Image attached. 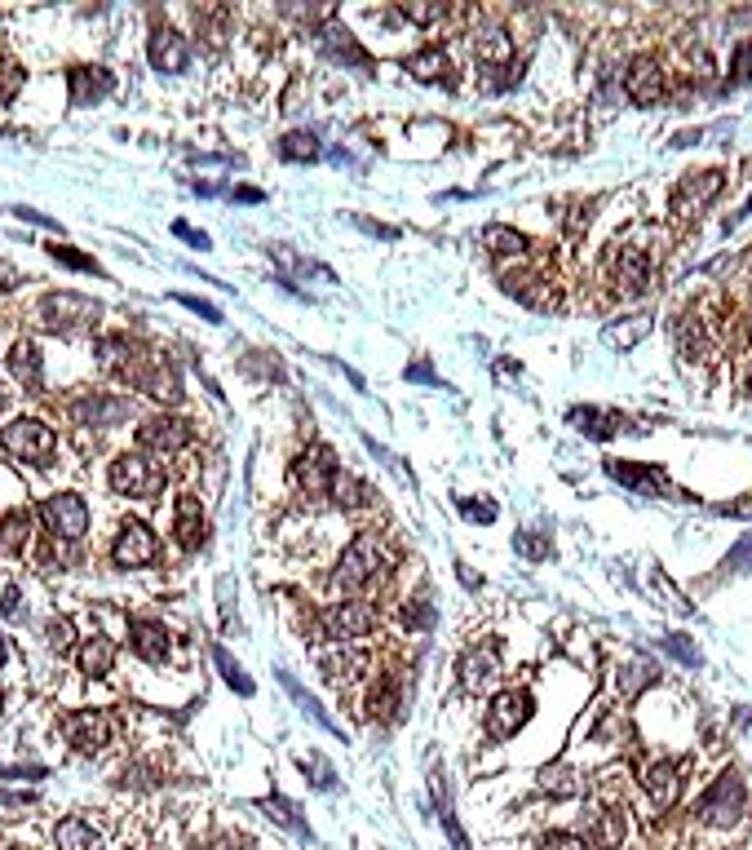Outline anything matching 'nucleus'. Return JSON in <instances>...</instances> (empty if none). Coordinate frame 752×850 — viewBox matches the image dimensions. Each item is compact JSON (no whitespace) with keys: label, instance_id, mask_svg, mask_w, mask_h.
Masks as SVG:
<instances>
[{"label":"nucleus","instance_id":"1","mask_svg":"<svg viewBox=\"0 0 752 850\" xmlns=\"http://www.w3.org/2000/svg\"><path fill=\"white\" fill-rule=\"evenodd\" d=\"M106 478H111V487H115L120 496H138V500L160 496L164 483H169L164 465H160V461H146L142 452H124V456H115Z\"/></svg>","mask_w":752,"mask_h":850},{"label":"nucleus","instance_id":"2","mask_svg":"<svg viewBox=\"0 0 752 850\" xmlns=\"http://www.w3.org/2000/svg\"><path fill=\"white\" fill-rule=\"evenodd\" d=\"M0 447H4L9 456L27 461V465H49L53 452H58V434L44 422H35V417H18L13 425H4Z\"/></svg>","mask_w":752,"mask_h":850},{"label":"nucleus","instance_id":"3","mask_svg":"<svg viewBox=\"0 0 752 850\" xmlns=\"http://www.w3.org/2000/svg\"><path fill=\"white\" fill-rule=\"evenodd\" d=\"M40 320L53 333H84L102 320V306L80 293H49V297H40Z\"/></svg>","mask_w":752,"mask_h":850},{"label":"nucleus","instance_id":"4","mask_svg":"<svg viewBox=\"0 0 752 850\" xmlns=\"http://www.w3.org/2000/svg\"><path fill=\"white\" fill-rule=\"evenodd\" d=\"M744 807H749L744 780H740L735 771H722V776H718V785L704 793L700 816H704V824H713V829H731V824H740Z\"/></svg>","mask_w":752,"mask_h":850},{"label":"nucleus","instance_id":"5","mask_svg":"<svg viewBox=\"0 0 752 850\" xmlns=\"http://www.w3.org/2000/svg\"><path fill=\"white\" fill-rule=\"evenodd\" d=\"M288 478H293V487H297V492H306V496H328V492H333V483H337V452H333V447H324V443L306 447V452L293 461Z\"/></svg>","mask_w":752,"mask_h":850},{"label":"nucleus","instance_id":"6","mask_svg":"<svg viewBox=\"0 0 752 850\" xmlns=\"http://www.w3.org/2000/svg\"><path fill=\"white\" fill-rule=\"evenodd\" d=\"M376 576H380V540H376V532H359L346 545L342 563H337V585L359 589V585H368Z\"/></svg>","mask_w":752,"mask_h":850},{"label":"nucleus","instance_id":"7","mask_svg":"<svg viewBox=\"0 0 752 850\" xmlns=\"http://www.w3.org/2000/svg\"><path fill=\"white\" fill-rule=\"evenodd\" d=\"M40 518H44V527L53 532V540H80V536L89 532V505H84V496H75V492L49 496V500L40 505Z\"/></svg>","mask_w":752,"mask_h":850},{"label":"nucleus","instance_id":"8","mask_svg":"<svg viewBox=\"0 0 752 850\" xmlns=\"http://www.w3.org/2000/svg\"><path fill=\"white\" fill-rule=\"evenodd\" d=\"M62 731H67V745L75 753H102L111 745V714L102 709H80V714H67L62 718Z\"/></svg>","mask_w":752,"mask_h":850},{"label":"nucleus","instance_id":"9","mask_svg":"<svg viewBox=\"0 0 752 850\" xmlns=\"http://www.w3.org/2000/svg\"><path fill=\"white\" fill-rule=\"evenodd\" d=\"M324 629H328V638H337V642L368 638L376 629V611L368 603H333V607L324 611Z\"/></svg>","mask_w":752,"mask_h":850},{"label":"nucleus","instance_id":"10","mask_svg":"<svg viewBox=\"0 0 752 850\" xmlns=\"http://www.w3.org/2000/svg\"><path fill=\"white\" fill-rule=\"evenodd\" d=\"M155 554H160V540L146 523H124L115 545H111L115 567H146V563H155Z\"/></svg>","mask_w":752,"mask_h":850},{"label":"nucleus","instance_id":"11","mask_svg":"<svg viewBox=\"0 0 752 850\" xmlns=\"http://www.w3.org/2000/svg\"><path fill=\"white\" fill-rule=\"evenodd\" d=\"M624 93L638 102V107H651L664 98V67L656 53H642L629 62V75H624Z\"/></svg>","mask_w":752,"mask_h":850},{"label":"nucleus","instance_id":"12","mask_svg":"<svg viewBox=\"0 0 752 850\" xmlns=\"http://www.w3.org/2000/svg\"><path fill=\"white\" fill-rule=\"evenodd\" d=\"M527 718H531V696L527 691H500L487 709V731L496 740H509V736H518V727Z\"/></svg>","mask_w":752,"mask_h":850},{"label":"nucleus","instance_id":"13","mask_svg":"<svg viewBox=\"0 0 752 850\" xmlns=\"http://www.w3.org/2000/svg\"><path fill=\"white\" fill-rule=\"evenodd\" d=\"M722 182H726V173H722V169H704V173L682 178V182H678V191H673V213H678V217H691L695 209H704V204L722 191Z\"/></svg>","mask_w":752,"mask_h":850},{"label":"nucleus","instance_id":"14","mask_svg":"<svg viewBox=\"0 0 752 850\" xmlns=\"http://www.w3.org/2000/svg\"><path fill=\"white\" fill-rule=\"evenodd\" d=\"M611 469V478L616 483H624V487H633L638 496H682L673 483H669V474L664 469H656V465H633V461H611L607 465Z\"/></svg>","mask_w":752,"mask_h":850},{"label":"nucleus","instance_id":"15","mask_svg":"<svg viewBox=\"0 0 752 850\" xmlns=\"http://www.w3.org/2000/svg\"><path fill=\"white\" fill-rule=\"evenodd\" d=\"M191 443V425L177 417H151L138 425V447L142 452H182Z\"/></svg>","mask_w":752,"mask_h":850},{"label":"nucleus","instance_id":"16","mask_svg":"<svg viewBox=\"0 0 752 850\" xmlns=\"http://www.w3.org/2000/svg\"><path fill=\"white\" fill-rule=\"evenodd\" d=\"M67 84H71V107H93L115 89L111 71H102V67H71Z\"/></svg>","mask_w":752,"mask_h":850},{"label":"nucleus","instance_id":"17","mask_svg":"<svg viewBox=\"0 0 752 850\" xmlns=\"http://www.w3.org/2000/svg\"><path fill=\"white\" fill-rule=\"evenodd\" d=\"M146 53H151V67H155V71H164V75H177V71H186V62H191L186 40H182L177 31H169V27H160V31L151 36Z\"/></svg>","mask_w":752,"mask_h":850},{"label":"nucleus","instance_id":"18","mask_svg":"<svg viewBox=\"0 0 752 850\" xmlns=\"http://www.w3.org/2000/svg\"><path fill=\"white\" fill-rule=\"evenodd\" d=\"M642 785H647V793H651V802L660 811H673L678 798H682V767L678 762H651Z\"/></svg>","mask_w":752,"mask_h":850},{"label":"nucleus","instance_id":"19","mask_svg":"<svg viewBox=\"0 0 752 850\" xmlns=\"http://www.w3.org/2000/svg\"><path fill=\"white\" fill-rule=\"evenodd\" d=\"M407 71H411L416 80H425V84H447V89L456 84V67H451L447 49H438V44L411 53V58H407Z\"/></svg>","mask_w":752,"mask_h":850},{"label":"nucleus","instance_id":"20","mask_svg":"<svg viewBox=\"0 0 752 850\" xmlns=\"http://www.w3.org/2000/svg\"><path fill=\"white\" fill-rule=\"evenodd\" d=\"M173 532H177V540H182L186 549H200V545L209 540V518H204V509H200V500H195V496H177V509H173Z\"/></svg>","mask_w":752,"mask_h":850},{"label":"nucleus","instance_id":"21","mask_svg":"<svg viewBox=\"0 0 752 850\" xmlns=\"http://www.w3.org/2000/svg\"><path fill=\"white\" fill-rule=\"evenodd\" d=\"M129 638H133V651L146 660V665H164L169 660V629L160 620H133L129 625Z\"/></svg>","mask_w":752,"mask_h":850},{"label":"nucleus","instance_id":"22","mask_svg":"<svg viewBox=\"0 0 752 850\" xmlns=\"http://www.w3.org/2000/svg\"><path fill=\"white\" fill-rule=\"evenodd\" d=\"M500 678V651L496 647H474L465 660H460V682L469 687V691H482V687H491Z\"/></svg>","mask_w":752,"mask_h":850},{"label":"nucleus","instance_id":"23","mask_svg":"<svg viewBox=\"0 0 752 850\" xmlns=\"http://www.w3.org/2000/svg\"><path fill=\"white\" fill-rule=\"evenodd\" d=\"M319 44L333 53V58H342V62H350V67H359V71H373V58L359 49V40L346 31V27H337V22H328L324 31H319Z\"/></svg>","mask_w":752,"mask_h":850},{"label":"nucleus","instance_id":"24","mask_svg":"<svg viewBox=\"0 0 752 850\" xmlns=\"http://www.w3.org/2000/svg\"><path fill=\"white\" fill-rule=\"evenodd\" d=\"M9 373H13L31 395L44 391V373H40V351H35V342H13V351H9Z\"/></svg>","mask_w":752,"mask_h":850},{"label":"nucleus","instance_id":"25","mask_svg":"<svg viewBox=\"0 0 752 850\" xmlns=\"http://www.w3.org/2000/svg\"><path fill=\"white\" fill-rule=\"evenodd\" d=\"M616 289H620L624 297L647 293V253H642V249H624V253L616 257Z\"/></svg>","mask_w":752,"mask_h":850},{"label":"nucleus","instance_id":"26","mask_svg":"<svg viewBox=\"0 0 752 850\" xmlns=\"http://www.w3.org/2000/svg\"><path fill=\"white\" fill-rule=\"evenodd\" d=\"M124 413H129V404H120V399H102V395H89V399L71 404V417L84 425H111V422H120Z\"/></svg>","mask_w":752,"mask_h":850},{"label":"nucleus","instance_id":"27","mask_svg":"<svg viewBox=\"0 0 752 850\" xmlns=\"http://www.w3.org/2000/svg\"><path fill=\"white\" fill-rule=\"evenodd\" d=\"M571 425L580 429V434H589V438H611V434H620L624 429V417L620 413H602V408H576L571 413Z\"/></svg>","mask_w":752,"mask_h":850},{"label":"nucleus","instance_id":"28","mask_svg":"<svg viewBox=\"0 0 752 850\" xmlns=\"http://www.w3.org/2000/svg\"><path fill=\"white\" fill-rule=\"evenodd\" d=\"M111 665H115V647H111V638H89V642L80 647V674H89V678H106Z\"/></svg>","mask_w":752,"mask_h":850},{"label":"nucleus","instance_id":"29","mask_svg":"<svg viewBox=\"0 0 752 850\" xmlns=\"http://www.w3.org/2000/svg\"><path fill=\"white\" fill-rule=\"evenodd\" d=\"M53 842H58V850H98L102 847V838H98L80 816L62 820V824L53 829Z\"/></svg>","mask_w":752,"mask_h":850},{"label":"nucleus","instance_id":"30","mask_svg":"<svg viewBox=\"0 0 752 850\" xmlns=\"http://www.w3.org/2000/svg\"><path fill=\"white\" fill-rule=\"evenodd\" d=\"M398 705H403V687H398V678H380L373 687V696H368V714L373 718H398Z\"/></svg>","mask_w":752,"mask_h":850},{"label":"nucleus","instance_id":"31","mask_svg":"<svg viewBox=\"0 0 752 850\" xmlns=\"http://www.w3.org/2000/svg\"><path fill=\"white\" fill-rule=\"evenodd\" d=\"M27 532H31V514L27 509H9L0 518V554H18L27 545Z\"/></svg>","mask_w":752,"mask_h":850},{"label":"nucleus","instance_id":"32","mask_svg":"<svg viewBox=\"0 0 752 850\" xmlns=\"http://www.w3.org/2000/svg\"><path fill=\"white\" fill-rule=\"evenodd\" d=\"M647 333H651V320L638 315V320H629V324H611V328H602V342H607L611 351H629V346H638Z\"/></svg>","mask_w":752,"mask_h":850},{"label":"nucleus","instance_id":"33","mask_svg":"<svg viewBox=\"0 0 752 850\" xmlns=\"http://www.w3.org/2000/svg\"><path fill=\"white\" fill-rule=\"evenodd\" d=\"M324 669H328V678H337V682L346 678V682H350V678H359V674L368 669V656H364V651H346V647H342L337 656H324Z\"/></svg>","mask_w":752,"mask_h":850},{"label":"nucleus","instance_id":"34","mask_svg":"<svg viewBox=\"0 0 752 850\" xmlns=\"http://www.w3.org/2000/svg\"><path fill=\"white\" fill-rule=\"evenodd\" d=\"M280 155L284 160H319V138L311 133V129H297V133H288L284 142H280Z\"/></svg>","mask_w":752,"mask_h":850},{"label":"nucleus","instance_id":"35","mask_svg":"<svg viewBox=\"0 0 752 850\" xmlns=\"http://www.w3.org/2000/svg\"><path fill=\"white\" fill-rule=\"evenodd\" d=\"M333 496H337V505H346V509H359V505H368V483H359V478H350V474H337V483H333Z\"/></svg>","mask_w":752,"mask_h":850},{"label":"nucleus","instance_id":"36","mask_svg":"<svg viewBox=\"0 0 752 850\" xmlns=\"http://www.w3.org/2000/svg\"><path fill=\"white\" fill-rule=\"evenodd\" d=\"M262 811H266V816H271L275 824H284V829H293L297 838H306V842H311V829H306V824L297 820V811H293V802H284V798H266V802H262Z\"/></svg>","mask_w":752,"mask_h":850},{"label":"nucleus","instance_id":"37","mask_svg":"<svg viewBox=\"0 0 752 850\" xmlns=\"http://www.w3.org/2000/svg\"><path fill=\"white\" fill-rule=\"evenodd\" d=\"M482 244H491L496 253H518V257L527 253V240H522L518 231H505V226H487V231H482Z\"/></svg>","mask_w":752,"mask_h":850},{"label":"nucleus","instance_id":"38","mask_svg":"<svg viewBox=\"0 0 752 850\" xmlns=\"http://www.w3.org/2000/svg\"><path fill=\"white\" fill-rule=\"evenodd\" d=\"M474 49H478V62H505V58L514 53V49H509V36H505V31H487V36H482V40H478Z\"/></svg>","mask_w":752,"mask_h":850},{"label":"nucleus","instance_id":"39","mask_svg":"<svg viewBox=\"0 0 752 850\" xmlns=\"http://www.w3.org/2000/svg\"><path fill=\"white\" fill-rule=\"evenodd\" d=\"M44 638H49V647H53L58 656H67V651L75 647V629H71V620H67V616H53V620L44 625Z\"/></svg>","mask_w":752,"mask_h":850},{"label":"nucleus","instance_id":"40","mask_svg":"<svg viewBox=\"0 0 752 850\" xmlns=\"http://www.w3.org/2000/svg\"><path fill=\"white\" fill-rule=\"evenodd\" d=\"M213 660H217V669L226 674V682H231V687H235L240 696H253V682L244 678V669H240V665L231 660V651H226V647H213Z\"/></svg>","mask_w":752,"mask_h":850},{"label":"nucleus","instance_id":"41","mask_svg":"<svg viewBox=\"0 0 752 850\" xmlns=\"http://www.w3.org/2000/svg\"><path fill=\"white\" fill-rule=\"evenodd\" d=\"M49 257H53V262H62V266H71V271H93V275H98V262H93V257H84V253H75L71 244H53V249H49Z\"/></svg>","mask_w":752,"mask_h":850},{"label":"nucleus","instance_id":"42","mask_svg":"<svg viewBox=\"0 0 752 850\" xmlns=\"http://www.w3.org/2000/svg\"><path fill=\"white\" fill-rule=\"evenodd\" d=\"M624 838V816H598V847H616Z\"/></svg>","mask_w":752,"mask_h":850},{"label":"nucleus","instance_id":"43","mask_svg":"<svg viewBox=\"0 0 752 850\" xmlns=\"http://www.w3.org/2000/svg\"><path fill=\"white\" fill-rule=\"evenodd\" d=\"M752 80V40H744L735 49V62H731V84H749Z\"/></svg>","mask_w":752,"mask_h":850},{"label":"nucleus","instance_id":"44","mask_svg":"<svg viewBox=\"0 0 752 850\" xmlns=\"http://www.w3.org/2000/svg\"><path fill=\"white\" fill-rule=\"evenodd\" d=\"M536 850H589V842H580L576 833H545Z\"/></svg>","mask_w":752,"mask_h":850},{"label":"nucleus","instance_id":"45","mask_svg":"<svg viewBox=\"0 0 752 850\" xmlns=\"http://www.w3.org/2000/svg\"><path fill=\"white\" fill-rule=\"evenodd\" d=\"M403 625H407V629H429V625H434V607L411 603V607L403 611Z\"/></svg>","mask_w":752,"mask_h":850},{"label":"nucleus","instance_id":"46","mask_svg":"<svg viewBox=\"0 0 752 850\" xmlns=\"http://www.w3.org/2000/svg\"><path fill=\"white\" fill-rule=\"evenodd\" d=\"M726 567H731V571H749L752 567V536H744V540L726 554Z\"/></svg>","mask_w":752,"mask_h":850},{"label":"nucleus","instance_id":"47","mask_svg":"<svg viewBox=\"0 0 752 850\" xmlns=\"http://www.w3.org/2000/svg\"><path fill=\"white\" fill-rule=\"evenodd\" d=\"M460 514L474 518V523H491V518H496V505H491V500H460Z\"/></svg>","mask_w":752,"mask_h":850},{"label":"nucleus","instance_id":"48","mask_svg":"<svg viewBox=\"0 0 752 850\" xmlns=\"http://www.w3.org/2000/svg\"><path fill=\"white\" fill-rule=\"evenodd\" d=\"M514 545H518L527 558H545V554H549V540H545V536H531V532H518Z\"/></svg>","mask_w":752,"mask_h":850},{"label":"nucleus","instance_id":"49","mask_svg":"<svg viewBox=\"0 0 752 850\" xmlns=\"http://www.w3.org/2000/svg\"><path fill=\"white\" fill-rule=\"evenodd\" d=\"M177 302H182L186 311H195V315H204L209 324H222V311H217L213 302H200V297H177Z\"/></svg>","mask_w":752,"mask_h":850},{"label":"nucleus","instance_id":"50","mask_svg":"<svg viewBox=\"0 0 752 850\" xmlns=\"http://www.w3.org/2000/svg\"><path fill=\"white\" fill-rule=\"evenodd\" d=\"M664 647L678 656V660H687V665H700V651L691 647V642H682V634H673V638H664Z\"/></svg>","mask_w":752,"mask_h":850},{"label":"nucleus","instance_id":"51","mask_svg":"<svg viewBox=\"0 0 752 850\" xmlns=\"http://www.w3.org/2000/svg\"><path fill=\"white\" fill-rule=\"evenodd\" d=\"M0 611H4L9 620H22V616H27V607H22V594H18V589H4V598H0Z\"/></svg>","mask_w":752,"mask_h":850},{"label":"nucleus","instance_id":"52","mask_svg":"<svg viewBox=\"0 0 752 850\" xmlns=\"http://www.w3.org/2000/svg\"><path fill=\"white\" fill-rule=\"evenodd\" d=\"M540 780H545V789H553V793H576V785H571V776H567V771H553V767H549Z\"/></svg>","mask_w":752,"mask_h":850},{"label":"nucleus","instance_id":"53","mask_svg":"<svg viewBox=\"0 0 752 850\" xmlns=\"http://www.w3.org/2000/svg\"><path fill=\"white\" fill-rule=\"evenodd\" d=\"M302 762H311V771H315V789H333V767H328V762H319V758H302Z\"/></svg>","mask_w":752,"mask_h":850},{"label":"nucleus","instance_id":"54","mask_svg":"<svg viewBox=\"0 0 752 850\" xmlns=\"http://www.w3.org/2000/svg\"><path fill=\"white\" fill-rule=\"evenodd\" d=\"M173 231H177L186 244H195V249H209V235H204V231H195V226H186V222H177Z\"/></svg>","mask_w":752,"mask_h":850},{"label":"nucleus","instance_id":"55","mask_svg":"<svg viewBox=\"0 0 752 850\" xmlns=\"http://www.w3.org/2000/svg\"><path fill=\"white\" fill-rule=\"evenodd\" d=\"M407 382H425V386H434L438 377H434V368H429V364H407Z\"/></svg>","mask_w":752,"mask_h":850},{"label":"nucleus","instance_id":"56","mask_svg":"<svg viewBox=\"0 0 752 850\" xmlns=\"http://www.w3.org/2000/svg\"><path fill=\"white\" fill-rule=\"evenodd\" d=\"M718 514H735V518H752V500H731V505H718Z\"/></svg>","mask_w":752,"mask_h":850},{"label":"nucleus","instance_id":"57","mask_svg":"<svg viewBox=\"0 0 752 850\" xmlns=\"http://www.w3.org/2000/svg\"><path fill=\"white\" fill-rule=\"evenodd\" d=\"M443 9H425V4H407V18H420V22H429V18H438Z\"/></svg>","mask_w":752,"mask_h":850},{"label":"nucleus","instance_id":"58","mask_svg":"<svg viewBox=\"0 0 752 850\" xmlns=\"http://www.w3.org/2000/svg\"><path fill=\"white\" fill-rule=\"evenodd\" d=\"M235 200H244V204H257V200H262V191H253V186H240V191H235Z\"/></svg>","mask_w":752,"mask_h":850},{"label":"nucleus","instance_id":"59","mask_svg":"<svg viewBox=\"0 0 752 850\" xmlns=\"http://www.w3.org/2000/svg\"><path fill=\"white\" fill-rule=\"evenodd\" d=\"M209 850H240V847H235V842H213Z\"/></svg>","mask_w":752,"mask_h":850},{"label":"nucleus","instance_id":"60","mask_svg":"<svg viewBox=\"0 0 752 850\" xmlns=\"http://www.w3.org/2000/svg\"><path fill=\"white\" fill-rule=\"evenodd\" d=\"M4 656H9V647H4V638H0V665H4Z\"/></svg>","mask_w":752,"mask_h":850},{"label":"nucleus","instance_id":"61","mask_svg":"<svg viewBox=\"0 0 752 850\" xmlns=\"http://www.w3.org/2000/svg\"><path fill=\"white\" fill-rule=\"evenodd\" d=\"M4 850H27V847H4Z\"/></svg>","mask_w":752,"mask_h":850},{"label":"nucleus","instance_id":"62","mask_svg":"<svg viewBox=\"0 0 752 850\" xmlns=\"http://www.w3.org/2000/svg\"><path fill=\"white\" fill-rule=\"evenodd\" d=\"M0 705H4V700H0Z\"/></svg>","mask_w":752,"mask_h":850},{"label":"nucleus","instance_id":"63","mask_svg":"<svg viewBox=\"0 0 752 850\" xmlns=\"http://www.w3.org/2000/svg\"><path fill=\"white\" fill-rule=\"evenodd\" d=\"M0 408H4V404H0Z\"/></svg>","mask_w":752,"mask_h":850},{"label":"nucleus","instance_id":"64","mask_svg":"<svg viewBox=\"0 0 752 850\" xmlns=\"http://www.w3.org/2000/svg\"><path fill=\"white\" fill-rule=\"evenodd\" d=\"M749 391H752V386H749Z\"/></svg>","mask_w":752,"mask_h":850}]
</instances>
